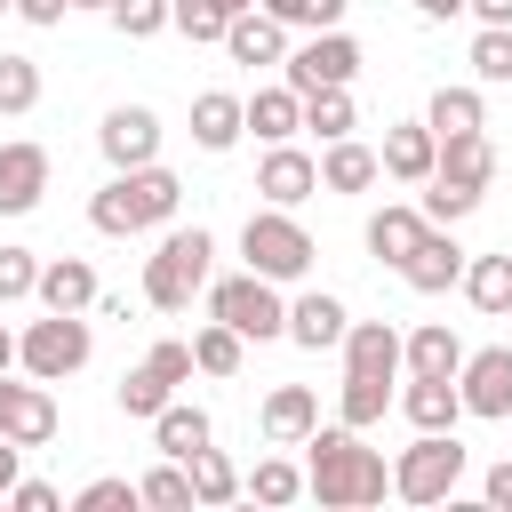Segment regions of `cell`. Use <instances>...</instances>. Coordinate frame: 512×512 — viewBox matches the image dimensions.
Returning a JSON list of instances; mask_svg holds the SVG:
<instances>
[{
    "label": "cell",
    "instance_id": "cell-55",
    "mask_svg": "<svg viewBox=\"0 0 512 512\" xmlns=\"http://www.w3.org/2000/svg\"><path fill=\"white\" fill-rule=\"evenodd\" d=\"M72 8H112V0H72Z\"/></svg>",
    "mask_w": 512,
    "mask_h": 512
},
{
    "label": "cell",
    "instance_id": "cell-31",
    "mask_svg": "<svg viewBox=\"0 0 512 512\" xmlns=\"http://www.w3.org/2000/svg\"><path fill=\"white\" fill-rule=\"evenodd\" d=\"M184 472H192V504H232V496H240V472H232V456H216V448H192Z\"/></svg>",
    "mask_w": 512,
    "mask_h": 512
},
{
    "label": "cell",
    "instance_id": "cell-35",
    "mask_svg": "<svg viewBox=\"0 0 512 512\" xmlns=\"http://www.w3.org/2000/svg\"><path fill=\"white\" fill-rule=\"evenodd\" d=\"M424 128H432V136H464V128H480V96H472V88H440L432 112H424Z\"/></svg>",
    "mask_w": 512,
    "mask_h": 512
},
{
    "label": "cell",
    "instance_id": "cell-50",
    "mask_svg": "<svg viewBox=\"0 0 512 512\" xmlns=\"http://www.w3.org/2000/svg\"><path fill=\"white\" fill-rule=\"evenodd\" d=\"M464 8H472L480 24H512V0H464Z\"/></svg>",
    "mask_w": 512,
    "mask_h": 512
},
{
    "label": "cell",
    "instance_id": "cell-17",
    "mask_svg": "<svg viewBox=\"0 0 512 512\" xmlns=\"http://www.w3.org/2000/svg\"><path fill=\"white\" fill-rule=\"evenodd\" d=\"M432 160H440V136H432L424 120H400V128H384V152H376V168H384V176H400V184H424V176H432Z\"/></svg>",
    "mask_w": 512,
    "mask_h": 512
},
{
    "label": "cell",
    "instance_id": "cell-34",
    "mask_svg": "<svg viewBox=\"0 0 512 512\" xmlns=\"http://www.w3.org/2000/svg\"><path fill=\"white\" fill-rule=\"evenodd\" d=\"M192 368H200V376H240V336H232L224 320H208V328L192 336Z\"/></svg>",
    "mask_w": 512,
    "mask_h": 512
},
{
    "label": "cell",
    "instance_id": "cell-23",
    "mask_svg": "<svg viewBox=\"0 0 512 512\" xmlns=\"http://www.w3.org/2000/svg\"><path fill=\"white\" fill-rule=\"evenodd\" d=\"M320 424V400L304 392V384H280L272 400H264V440H280V448H304V432Z\"/></svg>",
    "mask_w": 512,
    "mask_h": 512
},
{
    "label": "cell",
    "instance_id": "cell-41",
    "mask_svg": "<svg viewBox=\"0 0 512 512\" xmlns=\"http://www.w3.org/2000/svg\"><path fill=\"white\" fill-rule=\"evenodd\" d=\"M344 8L352 0H264V16H280L296 32H328V24H344Z\"/></svg>",
    "mask_w": 512,
    "mask_h": 512
},
{
    "label": "cell",
    "instance_id": "cell-40",
    "mask_svg": "<svg viewBox=\"0 0 512 512\" xmlns=\"http://www.w3.org/2000/svg\"><path fill=\"white\" fill-rule=\"evenodd\" d=\"M168 400H176V384H160L152 368H128L120 376V416H160Z\"/></svg>",
    "mask_w": 512,
    "mask_h": 512
},
{
    "label": "cell",
    "instance_id": "cell-37",
    "mask_svg": "<svg viewBox=\"0 0 512 512\" xmlns=\"http://www.w3.org/2000/svg\"><path fill=\"white\" fill-rule=\"evenodd\" d=\"M240 488H248L256 504H296V496H304V472H296V464H280V456H264Z\"/></svg>",
    "mask_w": 512,
    "mask_h": 512
},
{
    "label": "cell",
    "instance_id": "cell-8",
    "mask_svg": "<svg viewBox=\"0 0 512 512\" xmlns=\"http://www.w3.org/2000/svg\"><path fill=\"white\" fill-rule=\"evenodd\" d=\"M352 72H360V40H352L344 24L312 32V40L288 56V88H296V96H312V88H352Z\"/></svg>",
    "mask_w": 512,
    "mask_h": 512
},
{
    "label": "cell",
    "instance_id": "cell-4",
    "mask_svg": "<svg viewBox=\"0 0 512 512\" xmlns=\"http://www.w3.org/2000/svg\"><path fill=\"white\" fill-rule=\"evenodd\" d=\"M240 256H248V272H264V280L280 288V280H304L320 248H312V232H304L288 208H256V216L240 224Z\"/></svg>",
    "mask_w": 512,
    "mask_h": 512
},
{
    "label": "cell",
    "instance_id": "cell-43",
    "mask_svg": "<svg viewBox=\"0 0 512 512\" xmlns=\"http://www.w3.org/2000/svg\"><path fill=\"white\" fill-rule=\"evenodd\" d=\"M168 24H176L184 40H224V16H216L208 0H168Z\"/></svg>",
    "mask_w": 512,
    "mask_h": 512
},
{
    "label": "cell",
    "instance_id": "cell-19",
    "mask_svg": "<svg viewBox=\"0 0 512 512\" xmlns=\"http://www.w3.org/2000/svg\"><path fill=\"white\" fill-rule=\"evenodd\" d=\"M400 416H408L416 432H456V416H464V392H456V376H408V392H400Z\"/></svg>",
    "mask_w": 512,
    "mask_h": 512
},
{
    "label": "cell",
    "instance_id": "cell-32",
    "mask_svg": "<svg viewBox=\"0 0 512 512\" xmlns=\"http://www.w3.org/2000/svg\"><path fill=\"white\" fill-rule=\"evenodd\" d=\"M304 128H312L320 144L352 136V88H312V96H304Z\"/></svg>",
    "mask_w": 512,
    "mask_h": 512
},
{
    "label": "cell",
    "instance_id": "cell-29",
    "mask_svg": "<svg viewBox=\"0 0 512 512\" xmlns=\"http://www.w3.org/2000/svg\"><path fill=\"white\" fill-rule=\"evenodd\" d=\"M464 296H472L488 320H504V312H512V256H472V264H464Z\"/></svg>",
    "mask_w": 512,
    "mask_h": 512
},
{
    "label": "cell",
    "instance_id": "cell-36",
    "mask_svg": "<svg viewBox=\"0 0 512 512\" xmlns=\"http://www.w3.org/2000/svg\"><path fill=\"white\" fill-rule=\"evenodd\" d=\"M136 504H160V512H184V504H192V472H184V464L168 456L160 472H144V480H136Z\"/></svg>",
    "mask_w": 512,
    "mask_h": 512
},
{
    "label": "cell",
    "instance_id": "cell-22",
    "mask_svg": "<svg viewBox=\"0 0 512 512\" xmlns=\"http://www.w3.org/2000/svg\"><path fill=\"white\" fill-rule=\"evenodd\" d=\"M240 128H248L240 96H224V88L192 96V144H200V152H232V144H240Z\"/></svg>",
    "mask_w": 512,
    "mask_h": 512
},
{
    "label": "cell",
    "instance_id": "cell-2",
    "mask_svg": "<svg viewBox=\"0 0 512 512\" xmlns=\"http://www.w3.org/2000/svg\"><path fill=\"white\" fill-rule=\"evenodd\" d=\"M176 200H184V184H176L160 160H144V168H120V176L88 200V224L112 232V240H128V232H144V224H168Z\"/></svg>",
    "mask_w": 512,
    "mask_h": 512
},
{
    "label": "cell",
    "instance_id": "cell-30",
    "mask_svg": "<svg viewBox=\"0 0 512 512\" xmlns=\"http://www.w3.org/2000/svg\"><path fill=\"white\" fill-rule=\"evenodd\" d=\"M392 408V376H344V400H336V424H352V432H368L376 416Z\"/></svg>",
    "mask_w": 512,
    "mask_h": 512
},
{
    "label": "cell",
    "instance_id": "cell-33",
    "mask_svg": "<svg viewBox=\"0 0 512 512\" xmlns=\"http://www.w3.org/2000/svg\"><path fill=\"white\" fill-rule=\"evenodd\" d=\"M432 192H424V224H456V216H472L480 208V192L488 184H464V176H424Z\"/></svg>",
    "mask_w": 512,
    "mask_h": 512
},
{
    "label": "cell",
    "instance_id": "cell-48",
    "mask_svg": "<svg viewBox=\"0 0 512 512\" xmlns=\"http://www.w3.org/2000/svg\"><path fill=\"white\" fill-rule=\"evenodd\" d=\"M64 8H72V0H16L24 24H64Z\"/></svg>",
    "mask_w": 512,
    "mask_h": 512
},
{
    "label": "cell",
    "instance_id": "cell-12",
    "mask_svg": "<svg viewBox=\"0 0 512 512\" xmlns=\"http://www.w3.org/2000/svg\"><path fill=\"white\" fill-rule=\"evenodd\" d=\"M392 272H400L416 296H440V288H456V280H464V248H456L448 232H432V224H424V240H416Z\"/></svg>",
    "mask_w": 512,
    "mask_h": 512
},
{
    "label": "cell",
    "instance_id": "cell-16",
    "mask_svg": "<svg viewBox=\"0 0 512 512\" xmlns=\"http://www.w3.org/2000/svg\"><path fill=\"white\" fill-rule=\"evenodd\" d=\"M224 56H232V64H280V56H288V24L264 16V8H240V16L224 24Z\"/></svg>",
    "mask_w": 512,
    "mask_h": 512
},
{
    "label": "cell",
    "instance_id": "cell-1",
    "mask_svg": "<svg viewBox=\"0 0 512 512\" xmlns=\"http://www.w3.org/2000/svg\"><path fill=\"white\" fill-rule=\"evenodd\" d=\"M304 496H320V504H336V512H352V504H384V488H392V472H384V456L376 448H360V432L352 424H312L304 432Z\"/></svg>",
    "mask_w": 512,
    "mask_h": 512
},
{
    "label": "cell",
    "instance_id": "cell-18",
    "mask_svg": "<svg viewBox=\"0 0 512 512\" xmlns=\"http://www.w3.org/2000/svg\"><path fill=\"white\" fill-rule=\"evenodd\" d=\"M48 312H96V264L88 256H56V264H40V288H32Z\"/></svg>",
    "mask_w": 512,
    "mask_h": 512
},
{
    "label": "cell",
    "instance_id": "cell-56",
    "mask_svg": "<svg viewBox=\"0 0 512 512\" xmlns=\"http://www.w3.org/2000/svg\"><path fill=\"white\" fill-rule=\"evenodd\" d=\"M0 8H16V0H0Z\"/></svg>",
    "mask_w": 512,
    "mask_h": 512
},
{
    "label": "cell",
    "instance_id": "cell-39",
    "mask_svg": "<svg viewBox=\"0 0 512 512\" xmlns=\"http://www.w3.org/2000/svg\"><path fill=\"white\" fill-rule=\"evenodd\" d=\"M40 104V64L32 56H0V112L16 120V112H32Z\"/></svg>",
    "mask_w": 512,
    "mask_h": 512
},
{
    "label": "cell",
    "instance_id": "cell-44",
    "mask_svg": "<svg viewBox=\"0 0 512 512\" xmlns=\"http://www.w3.org/2000/svg\"><path fill=\"white\" fill-rule=\"evenodd\" d=\"M112 24H120L128 40H152V32L168 24V0H112Z\"/></svg>",
    "mask_w": 512,
    "mask_h": 512
},
{
    "label": "cell",
    "instance_id": "cell-49",
    "mask_svg": "<svg viewBox=\"0 0 512 512\" xmlns=\"http://www.w3.org/2000/svg\"><path fill=\"white\" fill-rule=\"evenodd\" d=\"M480 496H488V504H504V512H512V456H504V464H496V472H488V480H480Z\"/></svg>",
    "mask_w": 512,
    "mask_h": 512
},
{
    "label": "cell",
    "instance_id": "cell-20",
    "mask_svg": "<svg viewBox=\"0 0 512 512\" xmlns=\"http://www.w3.org/2000/svg\"><path fill=\"white\" fill-rule=\"evenodd\" d=\"M344 320H352V312H344L336 296H320V288H312V296H296V304H288V328H280V336H288V344H304V352H328V344H344Z\"/></svg>",
    "mask_w": 512,
    "mask_h": 512
},
{
    "label": "cell",
    "instance_id": "cell-3",
    "mask_svg": "<svg viewBox=\"0 0 512 512\" xmlns=\"http://www.w3.org/2000/svg\"><path fill=\"white\" fill-rule=\"evenodd\" d=\"M208 256H216V240L192 224V232H168L152 256H144V304L152 312H192V296L208 288Z\"/></svg>",
    "mask_w": 512,
    "mask_h": 512
},
{
    "label": "cell",
    "instance_id": "cell-25",
    "mask_svg": "<svg viewBox=\"0 0 512 512\" xmlns=\"http://www.w3.org/2000/svg\"><path fill=\"white\" fill-rule=\"evenodd\" d=\"M376 176H384V168H376V152H368V144H352V136H336V144L320 152V184H328V192H368Z\"/></svg>",
    "mask_w": 512,
    "mask_h": 512
},
{
    "label": "cell",
    "instance_id": "cell-45",
    "mask_svg": "<svg viewBox=\"0 0 512 512\" xmlns=\"http://www.w3.org/2000/svg\"><path fill=\"white\" fill-rule=\"evenodd\" d=\"M120 504H136V480H88L72 496V512H120Z\"/></svg>",
    "mask_w": 512,
    "mask_h": 512
},
{
    "label": "cell",
    "instance_id": "cell-9",
    "mask_svg": "<svg viewBox=\"0 0 512 512\" xmlns=\"http://www.w3.org/2000/svg\"><path fill=\"white\" fill-rule=\"evenodd\" d=\"M456 392H464V416H512V344L464 352V368H456Z\"/></svg>",
    "mask_w": 512,
    "mask_h": 512
},
{
    "label": "cell",
    "instance_id": "cell-10",
    "mask_svg": "<svg viewBox=\"0 0 512 512\" xmlns=\"http://www.w3.org/2000/svg\"><path fill=\"white\" fill-rule=\"evenodd\" d=\"M0 440H16V448H48L56 440V400H48L40 376L8 384V368H0Z\"/></svg>",
    "mask_w": 512,
    "mask_h": 512
},
{
    "label": "cell",
    "instance_id": "cell-47",
    "mask_svg": "<svg viewBox=\"0 0 512 512\" xmlns=\"http://www.w3.org/2000/svg\"><path fill=\"white\" fill-rule=\"evenodd\" d=\"M8 504H16V512H56V488H48V480H24V472H16Z\"/></svg>",
    "mask_w": 512,
    "mask_h": 512
},
{
    "label": "cell",
    "instance_id": "cell-51",
    "mask_svg": "<svg viewBox=\"0 0 512 512\" xmlns=\"http://www.w3.org/2000/svg\"><path fill=\"white\" fill-rule=\"evenodd\" d=\"M16 456H24V448H16V440H0V496L16 488Z\"/></svg>",
    "mask_w": 512,
    "mask_h": 512
},
{
    "label": "cell",
    "instance_id": "cell-38",
    "mask_svg": "<svg viewBox=\"0 0 512 512\" xmlns=\"http://www.w3.org/2000/svg\"><path fill=\"white\" fill-rule=\"evenodd\" d=\"M472 72H480L488 88L512 80V24H480V40H472Z\"/></svg>",
    "mask_w": 512,
    "mask_h": 512
},
{
    "label": "cell",
    "instance_id": "cell-15",
    "mask_svg": "<svg viewBox=\"0 0 512 512\" xmlns=\"http://www.w3.org/2000/svg\"><path fill=\"white\" fill-rule=\"evenodd\" d=\"M344 376H400V328L392 320H344Z\"/></svg>",
    "mask_w": 512,
    "mask_h": 512
},
{
    "label": "cell",
    "instance_id": "cell-42",
    "mask_svg": "<svg viewBox=\"0 0 512 512\" xmlns=\"http://www.w3.org/2000/svg\"><path fill=\"white\" fill-rule=\"evenodd\" d=\"M32 288H40V256L32 248H0V304H16Z\"/></svg>",
    "mask_w": 512,
    "mask_h": 512
},
{
    "label": "cell",
    "instance_id": "cell-21",
    "mask_svg": "<svg viewBox=\"0 0 512 512\" xmlns=\"http://www.w3.org/2000/svg\"><path fill=\"white\" fill-rule=\"evenodd\" d=\"M400 368H408V376H456V368H464L456 328H448V320H424L416 336H400Z\"/></svg>",
    "mask_w": 512,
    "mask_h": 512
},
{
    "label": "cell",
    "instance_id": "cell-24",
    "mask_svg": "<svg viewBox=\"0 0 512 512\" xmlns=\"http://www.w3.org/2000/svg\"><path fill=\"white\" fill-rule=\"evenodd\" d=\"M240 112H248V128H256L264 144H288V136L304 128V96H296V88H256Z\"/></svg>",
    "mask_w": 512,
    "mask_h": 512
},
{
    "label": "cell",
    "instance_id": "cell-53",
    "mask_svg": "<svg viewBox=\"0 0 512 512\" xmlns=\"http://www.w3.org/2000/svg\"><path fill=\"white\" fill-rule=\"evenodd\" d=\"M208 8H216V16L232 24V16H240V8H256V0H208Z\"/></svg>",
    "mask_w": 512,
    "mask_h": 512
},
{
    "label": "cell",
    "instance_id": "cell-26",
    "mask_svg": "<svg viewBox=\"0 0 512 512\" xmlns=\"http://www.w3.org/2000/svg\"><path fill=\"white\" fill-rule=\"evenodd\" d=\"M152 448L160 456H192V448H208V408H184V400H168L160 416H152Z\"/></svg>",
    "mask_w": 512,
    "mask_h": 512
},
{
    "label": "cell",
    "instance_id": "cell-27",
    "mask_svg": "<svg viewBox=\"0 0 512 512\" xmlns=\"http://www.w3.org/2000/svg\"><path fill=\"white\" fill-rule=\"evenodd\" d=\"M432 176L488 184V176H496V152H488V136H480V128H464V136H440V160H432Z\"/></svg>",
    "mask_w": 512,
    "mask_h": 512
},
{
    "label": "cell",
    "instance_id": "cell-52",
    "mask_svg": "<svg viewBox=\"0 0 512 512\" xmlns=\"http://www.w3.org/2000/svg\"><path fill=\"white\" fill-rule=\"evenodd\" d=\"M416 8H424L432 24H448V16H464V0H416Z\"/></svg>",
    "mask_w": 512,
    "mask_h": 512
},
{
    "label": "cell",
    "instance_id": "cell-14",
    "mask_svg": "<svg viewBox=\"0 0 512 512\" xmlns=\"http://www.w3.org/2000/svg\"><path fill=\"white\" fill-rule=\"evenodd\" d=\"M48 192V152L40 144H0V216H32Z\"/></svg>",
    "mask_w": 512,
    "mask_h": 512
},
{
    "label": "cell",
    "instance_id": "cell-13",
    "mask_svg": "<svg viewBox=\"0 0 512 512\" xmlns=\"http://www.w3.org/2000/svg\"><path fill=\"white\" fill-rule=\"evenodd\" d=\"M256 192H264L272 208H296V200H312V192H320V160H312V152H296V144H272V152H264V168H256Z\"/></svg>",
    "mask_w": 512,
    "mask_h": 512
},
{
    "label": "cell",
    "instance_id": "cell-54",
    "mask_svg": "<svg viewBox=\"0 0 512 512\" xmlns=\"http://www.w3.org/2000/svg\"><path fill=\"white\" fill-rule=\"evenodd\" d=\"M8 360H16V336H8V328H0V368H8Z\"/></svg>",
    "mask_w": 512,
    "mask_h": 512
},
{
    "label": "cell",
    "instance_id": "cell-5",
    "mask_svg": "<svg viewBox=\"0 0 512 512\" xmlns=\"http://www.w3.org/2000/svg\"><path fill=\"white\" fill-rule=\"evenodd\" d=\"M200 296H208V320H224L240 344H248V336H256V344H272V336L288 328V304L272 296V280H264V272H232V280H208Z\"/></svg>",
    "mask_w": 512,
    "mask_h": 512
},
{
    "label": "cell",
    "instance_id": "cell-11",
    "mask_svg": "<svg viewBox=\"0 0 512 512\" xmlns=\"http://www.w3.org/2000/svg\"><path fill=\"white\" fill-rule=\"evenodd\" d=\"M96 144H104V160H112V168H144V160H160V112H144V104L104 112Z\"/></svg>",
    "mask_w": 512,
    "mask_h": 512
},
{
    "label": "cell",
    "instance_id": "cell-7",
    "mask_svg": "<svg viewBox=\"0 0 512 512\" xmlns=\"http://www.w3.org/2000/svg\"><path fill=\"white\" fill-rule=\"evenodd\" d=\"M456 480H464L456 432H416V448H400V464H392V496L400 504H440Z\"/></svg>",
    "mask_w": 512,
    "mask_h": 512
},
{
    "label": "cell",
    "instance_id": "cell-46",
    "mask_svg": "<svg viewBox=\"0 0 512 512\" xmlns=\"http://www.w3.org/2000/svg\"><path fill=\"white\" fill-rule=\"evenodd\" d=\"M144 368H152L160 384H184V376H192V344H152V352H144Z\"/></svg>",
    "mask_w": 512,
    "mask_h": 512
},
{
    "label": "cell",
    "instance_id": "cell-6",
    "mask_svg": "<svg viewBox=\"0 0 512 512\" xmlns=\"http://www.w3.org/2000/svg\"><path fill=\"white\" fill-rule=\"evenodd\" d=\"M88 352H96V336H88V320H80V312H48V320H32V328L16 336V360H24V376H40V384L80 376V368H88Z\"/></svg>",
    "mask_w": 512,
    "mask_h": 512
},
{
    "label": "cell",
    "instance_id": "cell-28",
    "mask_svg": "<svg viewBox=\"0 0 512 512\" xmlns=\"http://www.w3.org/2000/svg\"><path fill=\"white\" fill-rule=\"evenodd\" d=\"M416 240H424V208H376V216H368V256L400 264Z\"/></svg>",
    "mask_w": 512,
    "mask_h": 512
}]
</instances>
